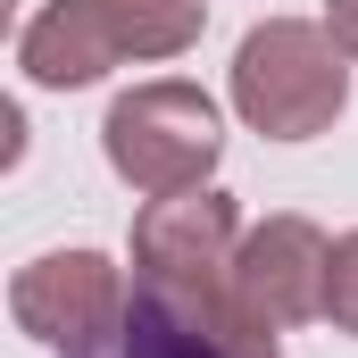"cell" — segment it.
Returning <instances> with one entry per match:
<instances>
[{
    "label": "cell",
    "instance_id": "cell-4",
    "mask_svg": "<svg viewBox=\"0 0 358 358\" xmlns=\"http://www.w3.org/2000/svg\"><path fill=\"white\" fill-rule=\"evenodd\" d=\"M8 308L17 325L59 358H92L108 334H125V275L108 267L100 250H50L8 283Z\"/></svg>",
    "mask_w": 358,
    "mask_h": 358
},
{
    "label": "cell",
    "instance_id": "cell-5",
    "mask_svg": "<svg viewBox=\"0 0 358 358\" xmlns=\"http://www.w3.org/2000/svg\"><path fill=\"white\" fill-rule=\"evenodd\" d=\"M325 283H334V242L308 225V217H267L242 234V259H234V292L275 317V325H308L325 317Z\"/></svg>",
    "mask_w": 358,
    "mask_h": 358
},
{
    "label": "cell",
    "instance_id": "cell-2",
    "mask_svg": "<svg viewBox=\"0 0 358 358\" xmlns=\"http://www.w3.org/2000/svg\"><path fill=\"white\" fill-rule=\"evenodd\" d=\"M100 150L108 167L134 183L142 200H167V192H200L225 159V125H217V100L200 84H134L108 100V125H100Z\"/></svg>",
    "mask_w": 358,
    "mask_h": 358
},
{
    "label": "cell",
    "instance_id": "cell-10",
    "mask_svg": "<svg viewBox=\"0 0 358 358\" xmlns=\"http://www.w3.org/2000/svg\"><path fill=\"white\" fill-rule=\"evenodd\" d=\"M325 34H334V42L358 59V0H325Z\"/></svg>",
    "mask_w": 358,
    "mask_h": 358
},
{
    "label": "cell",
    "instance_id": "cell-3",
    "mask_svg": "<svg viewBox=\"0 0 358 358\" xmlns=\"http://www.w3.org/2000/svg\"><path fill=\"white\" fill-rule=\"evenodd\" d=\"M242 259V217L225 192H167L134 217V292H159V300H208L234 283Z\"/></svg>",
    "mask_w": 358,
    "mask_h": 358
},
{
    "label": "cell",
    "instance_id": "cell-8",
    "mask_svg": "<svg viewBox=\"0 0 358 358\" xmlns=\"http://www.w3.org/2000/svg\"><path fill=\"white\" fill-rule=\"evenodd\" d=\"M125 358H225L208 342V325L176 308V300H159V292H134V308H125Z\"/></svg>",
    "mask_w": 358,
    "mask_h": 358
},
{
    "label": "cell",
    "instance_id": "cell-7",
    "mask_svg": "<svg viewBox=\"0 0 358 358\" xmlns=\"http://www.w3.org/2000/svg\"><path fill=\"white\" fill-rule=\"evenodd\" d=\"M125 59H183L208 25V0H100Z\"/></svg>",
    "mask_w": 358,
    "mask_h": 358
},
{
    "label": "cell",
    "instance_id": "cell-6",
    "mask_svg": "<svg viewBox=\"0 0 358 358\" xmlns=\"http://www.w3.org/2000/svg\"><path fill=\"white\" fill-rule=\"evenodd\" d=\"M117 59H125V50H117V34H108L100 0H50V8H34V17H25V34H17V67H25L34 84H50V92L100 84Z\"/></svg>",
    "mask_w": 358,
    "mask_h": 358
},
{
    "label": "cell",
    "instance_id": "cell-1",
    "mask_svg": "<svg viewBox=\"0 0 358 358\" xmlns=\"http://www.w3.org/2000/svg\"><path fill=\"white\" fill-rule=\"evenodd\" d=\"M350 100V50L308 25V17H267L234 50V108L267 142H308L342 117Z\"/></svg>",
    "mask_w": 358,
    "mask_h": 358
},
{
    "label": "cell",
    "instance_id": "cell-9",
    "mask_svg": "<svg viewBox=\"0 0 358 358\" xmlns=\"http://www.w3.org/2000/svg\"><path fill=\"white\" fill-rule=\"evenodd\" d=\"M325 317H334L342 334H358V234H342V242H334V283H325Z\"/></svg>",
    "mask_w": 358,
    "mask_h": 358
}]
</instances>
